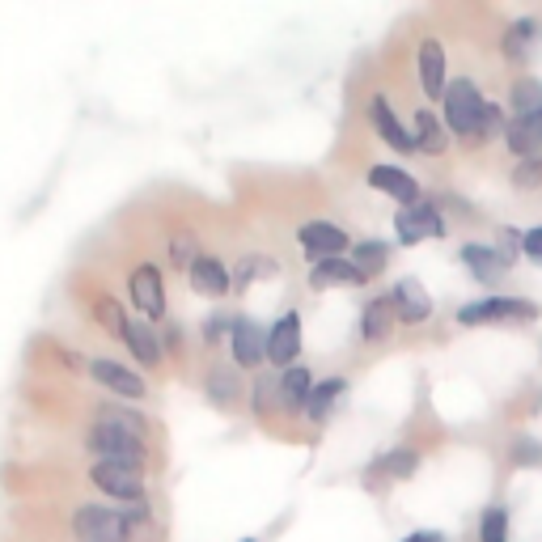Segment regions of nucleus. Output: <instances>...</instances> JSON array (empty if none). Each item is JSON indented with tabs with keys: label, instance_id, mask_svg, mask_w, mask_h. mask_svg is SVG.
Returning <instances> with one entry per match:
<instances>
[{
	"label": "nucleus",
	"instance_id": "nucleus-1",
	"mask_svg": "<svg viewBox=\"0 0 542 542\" xmlns=\"http://www.w3.org/2000/svg\"><path fill=\"white\" fill-rule=\"evenodd\" d=\"M445 128L462 136V140H483V111H487V98L475 89L471 77H458V81H449L445 89Z\"/></svg>",
	"mask_w": 542,
	"mask_h": 542
},
{
	"label": "nucleus",
	"instance_id": "nucleus-2",
	"mask_svg": "<svg viewBox=\"0 0 542 542\" xmlns=\"http://www.w3.org/2000/svg\"><path fill=\"white\" fill-rule=\"evenodd\" d=\"M72 534H77V542H132V521L119 509L81 504V509L72 513Z\"/></svg>",
	"mask_w": 542,
	"mask_h": 542
},
{
	"label": "nucleus",
	"instance_id": "nucleus-3",
	"mask_svg": "<svg viewBox=\"0 0 542 542\" xmlns=\"http://www.w3.org/2000/svg\"><path fill=\"white\" fill-rule=\"evenodd\" d=\"M542 310L526 297H483V301H471L458 310V322L462 327H487V322H534Z\"/></svg>",
	"mask_w": 542,
	"mask_h": 542
},
{
	"label": "nucleus",
	"instance_id": "nucleus-4",
	"mask_svg": "<svg viewBox=\"0 0 542 542\" xmlns=\"http://www.w3.org/2000/svg\"><path fill=\"white\" fill-rule=\"evenodd\" d=\"M85 445L94 449L98 462H123V466H140L144 462V437L136 432H123V428H111V424H89V437Z\"/></svg>",
	"mask_w": 542,
	"mask_h": 542
},
{
	"label": "nucleus",
	"instance_id": "nucleus-5",
	"mask_svg": "<svg viewBox=\"0 0 542 542\" xmlns=\"http://www.w3.org/2000/svg\"><path fill=\"white\" fill-rule=\"evenodd\" d=\"M89 483L102 496L115 500H144V466H123V462H94L89 466Z\"/></svg>",
	"mask_w": 542,
	"mask_h": 542
},
{
	"label": "nucleus",
	"instance_id": "nucleus-6",
	"mask_svg": "<svg viewBox=\"0 0 542 542\" xmlns=\"http://www.w3.org/2000/svg\"><path fill=\"white\" fill-rule=\"evenodd\" d=\"M394 233H399L403 246H420L428 238H445V216L437 204H411V208H399L394 212Z\"/></svg>",
	"mask_w": 542,
	"mask_h": 542
},
{
	"label": "nucleus",
	"instance_id": "nucleus-7",
	"mask_svg": "<svg viewBox=\"0 0 542 542\" xmlns=\"http://www.w3.org/2000/svg\"><path fill=\"white\" fill-rule=\"evenodd\" d=\"M128 297L136 305L140 318H166V280H161V267L157 263H140L132 276H128Z\"/></svg>",
	"mask_w": 542,
	"mask_h": 542
},
{
	"label": "nucleus",
	"instance_id": "nucleus-8",
	"mask_svg": "<svg viewBox=\"0 0 542 542\" xmlns=\"http://www.w3.org/2000/svg\"><path fill=\"white\" fill-rule=\"evenodd\" d=\"M229 348H233V365H238V369H259L267 360V331L250 314H238V318H233Z\"/></svg>",
	"mask_w": 542,
	"mask_h": 542
},
{
	"label": "nucleus",
	"instance_id": "nucleus-9",
	"mask_svg": "<svg viewBox=\"0 0 542 542\" xmlns=\"http://www.w3.org/2000/svg\"><path fill=\"white\" fill-rule=\"evenodd\" d=\"M297 246L314 259H343V250L352 246V238H348V229H339L331 221H305L297 229Z\"/></svg>",
	"mask_w": 542,
	"mask_h": 542
},
{
	"label": "nucleus",
	"instance_id": "nucleus-10",
	"mask_svg": "<svg viewBox=\"0 0 542 542\" xmlns=\"http://www.w3.org/2000/svg\"><path fill=\"white\" fill-rule=\"evenodd\" d=\"M297 352H301V314L288 310V314H280L276 327L267 331V360L276 369H293Z\"/></svg>",
	"mask_w": 542,
	"mask_h": 542
},
{
	"label": "nucleus",
	"instance_id": "nucleus-11",
	"mask_svg": "<svg viewBox=\"0 0 542 542\" xmlns=\"http://www.w3.org/2000/svg\"><path fill=\"white\" fill-rule=\"evenodd\" d=\"M89 377H94L98 386H106V390H115V394H123V399H144L149 394V386H144V377L140 373H132L128 365H119V360H89Z\"/></svg>",
	"mask_w": 542,
	"mask_h": 542
},
{
	"label": "nucleus",
	"instance_id": "nucleus-12",
	"mask_svg": "<svg viewBox=\"0 0 542 542\" xmlns=\"http://www.w3.org/2000/svg\"><path fill=\"white\" fill-rule=\"evenodd\" d=\"M369 119H373L377 136H382L394 153H415V136L399 123V115H394V106H390L386 94H373L369 98Z\"/></svg>",
	"mask_w": 542,
	"mask_h": 542
},
{
	"label": "nucleus",
	"instance_id": "nucleus-13",
	"mask_svg": "<svg viewBox=\"0 0 542 542\" xmlns=\"http://www.w3.org/2000/svg\"><path fill=\"white\" fill-rule=\"evenodd\" d=\"M390 301H394V314H399V322H407V327H420V322L432 318V297H428V288H424L420 280H411V276L394 284Z\"/></svg>",
	"mask_w": 542,
	"mask_h": 542
},
{
	"label": "nucleus",
	"instance_id": "nucleus-14",
	"mask_svg": "<svg viewBox=\"0 0 542 542\" xmlns=\"http://www.w3.org/2000/svg\"><path fill=\"white\" fill-rule=\"evenodd\" d=\"M123 343H128V352L136 356V365H144V369H157V365H161V343H166V339H161V335L149 327V318L128 314Z\"/></svg>",
	"mask_w": 542,
	"mask_h": 542
},
{
	"label": "nucleus",
	"instance_id": "nucleus-15",
	"mask_svg": "<svg viewBox=\"0 0 542 542\" xmlns=\"http://www.w3.org/2000/svg\"><path fill=\"white\" fill-rule=\"evenodd\" d=\"M369 187L382 191V195H390V200L403 204V208L420 204V183H415V178H411L403 166H373V170H369Z\"/></svg>",
	"mask_w": 542,
	"mask_h": 542
},
{
	"label": "nucleus",
	"instance_id": "nucleus-16",
	"mask_svg": "<svg viewBox=\"0 0 542 542\" xmlns=\"http://www.w3.org/2000/svg\"><path fill=\"white\" fill-rule=\"evenodd\" d=\"M462 263L471 267V276L479 284H500L504 276H509V267H513L496 246H487V242H466L462 246Z\"/></svg>",
	"mask_w": 542,
	"mask_h": 542
},
{
	"label": "nucleus",
	"instance_id": "nucleus-17",
	"mask_svg": "<svg viewBox=\"0 0 542 542\" xmlns=\"http://www.w3.org/2000/svg\"><path fill=\"white\" fill-rule=\"evenodd\" d=\"M187 280H191V288L200 297L221 301L229 288H233V267H225L221 259H212V255H200V259H195V267L187 271Z\"/></svg>",
	"mask_w": 542,
	"mask_h": 542
},
{
	"label": "nucleus",
	"instance_id": "nucleus-18",
	"mask_svg": "<svg viewBox=\"0 0 542 542\" xmlns=\"http://www.w3.org/2000/svg\"><path fill=\"white\" fill-rule=\"evenodd\" d=\"M415 68H420V85L428 98H445L449 77H445V47L437 39H424L415 51Z\"/></svg>",
	"mask_w": 542,
	"mask_h": 542
},
{
	"label": "nucleus",
	"instance_id": "nucleus-19",
	"mask_svg": "<svg viewBox=\"0 0 542 542\" xmlns=\"http://www.w3.org/2000/svg\"><path fill=\"white\" fill-rule=\"evenodd\" d=\"M365 280L369 276L352 259H318L310 271V288H318V293H327V288H356Z\"/></svg>",
	"mask_w": 542,
	"mask_h": 542
},
{
	"label": "nucleus",
	"instance_id": "nucleus-20",
	"mask_svg": "<svg viewBox=\"0 0 542 542\" xmlns=\"http://www.w3.org/2000/svg\"><path fill=\"white\" fill-rule=\"evenodd\" d=\"M394 322H399V314H394V301L390 297H373L365 301V310H360V339L365 343H386Z\"/></svg>",
	"mask_w": 542,
	"mask_h": 542
},
{
	"label": "nucleus",
	"instance_id": "nucleus-21",
	"mask_svg": "<svg viewBox=\"0 0 542 542\" xmlns=\"http://www.w3.org/2000/svg\"><path fill=\"white\" fill-rule=\"evenodd\" d=\"M542 43V22H534V17H521V22H513L509 30H504V56H509L513 64H530L534 47Z\"/></svg>",
	"mask_w": 542,
	"mask_h": 542
},
{
	"label": "nucleus",
	"instance_id": "nucleus-22",
	"mask_svg": "<svg viewBox=\"0 0 542 542\" xmlns=\"http://www.w3.org/2000/svg\"><path fill=\"white\" fill-rule=\"evenodd\" d=\"M204 394H208L216 407H238V399H242L238 365H212L208 377H204Z\"/></svg>",
	"mask_w": 542,
	"mask_h": 542
},
{
	"label": "nucleus",
	"instance_id": "nucleus-23",
	"mask_svg": "<svg viewBox=\"0 0 542 542\" xmlns=\"http://www.w3.org/2000/svg\"><path fill=\"white\" fill-rule=\"evenodd\" d=\"M411 136H415V153L441 157V153L449 149V128H445V123L432 115V111H415V128H411Z\"/></svg>",
	"mask_w": 542,
	"mask_h": 542
},
{
	"label": "nucleus",
	"instance_id": "nucleus-24",
	"mask_svg": "<svg viewBox=\"0 0 542 542\" xmlns=\"http://www.w3.org/2000/svg\"><path fill=\"white\" fill-rule=\"evenodd\" d=\"M314 373L305 369V365H293V369H284L280 373V403L284 407H293V411H305V403H310V394H314Z\"/></svg>",
	"mask_w": 542,
	"mask_h": 542
},
{
	"label": "nucleus",
	"instance_id": "nucleus-25",
	"mask_svg": "<svg viewBox=\"0 0 542 542\" xmlns=\"http://www.w3.org/2000/svg\"><path fill=\"white\" fill-rule=\"evenodd\" d=\"M348 394V377H327V382H318L314 394H310V403H305V415H310L314 424L322 420H331V411L339 407V399Z\"/></svg>",
	"mask_w": 542,
	"mask_h": 542
},
{
	"label": "nucleus",
	"instance_id": "nucleus-26",
	"mask_svg": "<svg viewBox=\"0 0 542 542\" xmlns=\"http://www.w3.org/2000/svg\"><path fill=\"white\" fill-rule=\"evenodd\" d=\"M276 276H280V263L267 255H242L233 263V288H238V293H246L255 280H276Z\"/></svg>",
	"mask_w": 542,
	"mask_h": 542
},
{
	"label": "nucleus",
	"instance_id": "nucleus-27",
	"mask_svg": "<svg viewBox=\"0 0 542 542\" xmlns=\"http://www.w3.org/2000/svg\"><path fill=\"white\" fill-rule=\"evenodd\" d=\"M509 102H513V119L542 115V81H538V77H517Z\"/></svg>",
	"mask_w": 542,
	"mask_h": 542
},
{
	"label": "nucleus",
	"instance_id": "nucleus-28",
	"mask_svg": "<svg viewBox=\"0 0 542 542\" xmlns=\"http://www.w3.org/2000/svg\"><path fill=\"white\" fill-rule=\"evenodd\" d=\"M352 263L365 271V276H377V271H386V263H390V246L382 238H360L352 246Z\"/></svg>",
	"mask_w": 542,
	"mask_h": 542
},
{
	"label": "nucleus",
	"instance_id": "nucleus-29",
	"mask_svg": "<svg viewBox=\"0 0 542 542\" xmlns=\"http://www.w3.org/2000/svg\"><path fill=\"white\" fill-rule=\"evenodd\" d=\"M373 471L386 475V479H411L415 471H420V454H415V449H390V454L377 458Z\"/></svg>",
	"mask_w": 542,
	"mask_h": 542
},
{
	"label": "nucleus",
	"instance_id": "nucleus-30",
	"mask_svg": "<svg viewBox=\"0 0 542 542\" xmlns=\"http://www.w3.org/2000/svg\"><path fill=\"white\" fill-rule=\"evenodd\" d=\"M479 542H509V509L504 504H492L479 517Z\"/></svg>",
	"mask_w": 542,
	"mask_h": 542
},
{
	"label": "nucleus",
	"instance_id": "nucleus-31",
	"mask_svg": "<svg viewBox=\"0 0 542 542\" xmlns=\"http://www.w3.org/2000/svg\"><path fill=\"white\" fill-rule=\"evenodd\" d=\"M195 259H200V242H195V233H174L170 238V263L178 271H191Z\"/></svg>",
	"mask_w": 542,
	"mask_h": 542
},
{
	"label": "nucleus",
	"instance_id": "nucleus-32",
	"mask_svg": "<svg viewBox=\"0 0 542 542\" xmlns=\"http://www.w3.org/2000/svg\"><path fill=\"white\" fill-rule=\"evenodd\" d=\"M509 183L517 191H538L542 187V157H521L513 166V174H509Z\"/></svg>",
	"mask_w": 542,
	"mask_h": 542
},
{
	"label": "nucleus",
	"instance_id": "nucleus-33",
	"mask_svg": "<svg viewBox=\"0 0 542 542\" xmlns=\"http://www.w3.org/2000/svg\"><path fill=\"white\" fill-rule=\"evenodd\" d=\"M94 314H98V322H102L106 331H115V335L123 339V327H128V314H123V305H119L115 297H98Z\"/></svg>",
	"mask_w": 542,
	"mask_h": 542
},
{
	"label": "nucleus",
	"instance_id": "nucleus-34",
	"mask_svg": "<svg viewBox=\"0 0 542 542\" xmlns=\"http://www.w3.org/2000/svg\"><path fill=\"white\" fill-rule=\"evenodd\" d=\"M98 424H111V428H123V432H136V437H144V420L136 411H119V407H102L94 415Z\"/></svg>",
	"mask_w": 542,
	"mask_h": 542
},
{
	"label": "nucleus",
	"instance_id": "nucleus-35",
	"mask_svg": "<svg viewBox=\"0 0 542 542\" xmlns=\"http://www.w3.org/2000/svg\"><path fill=\"white\" fill-rule=\"evenodd\" d=\"M496 250H500V255L504 259H509V263H517L521 255H526V233H521V229H509V225H504V229H496V242H492Z\"/></svg>",
	"mask_w": 542,
	"mask_h": 542
},
{
	"label": "nucleus",
	"instance_id": "nucleus-36",
	"mask_svg": "<svg viewBox=\"0 0 542 542\" xmlns=\"http://www.w3.org/2000/svg\"><path fill=\"white\" fill-rule=\"evenodd\" d=\"M513 466H542V441L534 437H513Z\"/></svg>",
	"mask_w": 542,
	"mask_h": 542
},
{
	"label": "nucleus",
	"instance_id": "nucleus-37",
	"mask_svg": "<svg viewBox=\"0 0 542 542\" xmlns=\"http://www.w3.org/2000/svg\"><path fill=\"white\" fill-rule=\"evenodd\" d=\"M276 399H280V386H271V377H259V386H255V411L267 415Z\"/></svg>",
	"mask_w": 542,
	"mask_h": 542
},
{
	"label": "nucleus",
	"instance_id": "nucleus-38",
	"mask_svg": "<svg viewBox=\"0 0 542 542\" xmlns=\"http://www.w3.org/2000/svg\"><path fill=\"white\" fill-rule=\"evenodd\" d=\"M233 335V318H208V327H204V343H221V339H229Z\"/></svg>",
	"mask_w": 542,
	"mask_h": 542
},
{
	"label": "nucleus",
	"instance_id": "nucleus-39",
	"mask_svg": "<svg viewBox=\"0 0 542 542\" xmlns=\"http://www.w3.org/2000/svg\"><path fill=\"white\" fill-rule=\"evenodd\" d=\"M526 259L542 267V225H534V229H526Z\"/></svg>",
	"mask_w": 542,
	"mask_h": 542
},
{
	"label": "nucleus",
	"instance_id": "nucleus-40",
	"mask_svg": "<svg viewBox=\"0 0 542 542\" xmlns=\"http://www.w3.org/2000/svg\"><path fill=\"white\" fill-rule=\"evenodd\" d=\"M403 542H445V534H441V530H415V534H407Z\"/></svg>",
	"mask_w": 542,
	"mask_h": 542
},
{
	"label": "nucleus",
	"instance_id": "nucleus-41",
	"mask_svg": "<svg viewBox=\"0 0 542 542\" xmlns=\"http://www.w3.org/2000/svg\"><path fill=\"white\" fill-rule=\"evenodd\" d=\"M246 542H255V538H246Z\"/></svg>",
	"mask_w": 542,
	"mask_h": 542
}]
</instances>
